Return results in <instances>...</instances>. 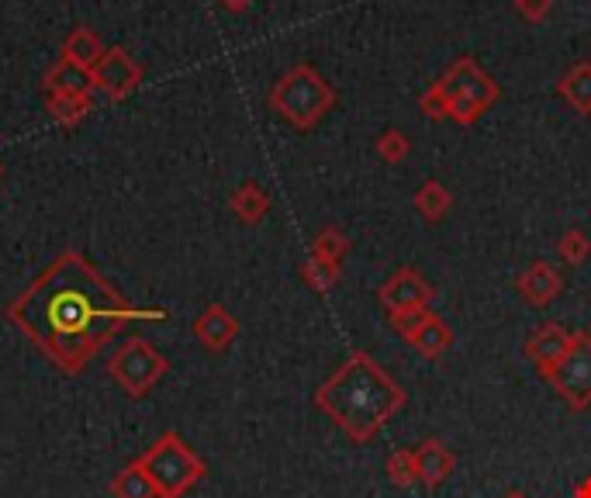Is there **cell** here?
I'll list each match as a JSON object with an SVG mask.
<instances>
[{"label":"cell","instance_id":"cell-9","mask_svg":"<svg viewBox=\"0 0 591 498\" xmlns=\"http://www.w3.org/2000/svg\"><path fill=\"white\" fill-rule=\"evenodd\" d=\"M90 74H93V87L104 90L111 101H125L129 93L138 87V80H142L138 63L125 49H108L101 56V63L90 69Z\"/></svg>","mask_w":591,"mask_h":498},{"label":"cell","instance_id":"cell-2","mask_svg":"<svg viewBox=\"0 0 591 498\" xmlns=\"http://www.w3.org/2000/svg\"><path fill=\"white\" fill-rule=\"evenodd\" d=\"M405 388L377 364L367 350H353L339 370L315 391V406L333 419L353 443H370L405 409Z\"/></svg>","mask_w":591,"mask_h":498},{"label":"cell","instance_id":"cell-1","mask_svg":"<svg viewBox=\"0 0 591 498\" xmlns=\"http://www.w3.org/2000/svg\"><path fill=\"white\" fill-rule=\"evenodd\" d=\"M4 316L63 374H80L129 322L167 319V312L129 305L77 250H66L53 267H45L32 288L8 305Z\"/></svg>","mask_w":591,"mask_h":498},{"label":"cell","instance_id":"cell-14","mask_svg":"<svg viewBox=\"0 0 591 498\" xmlns=\"http://www.w3.org/2000/svg\"><path fill=\"white\" fill-rule=\"evenodd\" d=\"M557 93L571 104L578 114H591V63H575L557 84Z\"/></svg>","mask_w":591,"mask_h":498},{"label":"cell","instance_id":"cell-8","mask_svg":"<svg viewBox=\"0 0 591 498\" xmlns=\"http://www.w3.org/2000/svg\"><path fill=\"white\" fill-rule=\"evenodd\" d=\"M377 298H381L384 312L394 316V312H409V308L430 305V301L436 298V288L422 277V270H415V267H398V270L381 284Z\"/></svg>","mask_w":591,"mask_h":498},{"label":"cell","instance_id":"cell-27","mask_svg":"<svg viewBox=\"0 0 591 498\" xmlns=\"http://www.w3.org/2000/svg\"><path fill=\"white\" fill-rule=\"evenodd\" d=\"M409 153H412V139L405 132L388 129L381 139H377V156L384 163H401V159H409Z\"/></svg>","mask_w":591,"mask_h":498},{"label":"cell","instance_id":"cell-16","mask_svg":"<svg viewBox=\"0 0 591 498\" xmlns=\"http://www.w3.org/2000/svg\"><path fill=\"white\" fill-rule=\"evenodd\" d=\"M409 346L419 350L425 361H436V357H443V353L454 346V329L446 325L439 316H433L430 322H425V325L415 332V340H412Z\"/></svg>","mask_w":591,"mask_h":498},{"label":"cell","instance_id":"cell-10","mask_svg":"<svg viewBox=\"0 0 591 498\" xmlns=\"http://www.w3.org/2000/svg\"><path fill=\"white\" fill-rule=\"evenodd\" d=\"M571 340H575L571 329H564L560 322H543L539 329H533L523 353L539 374H547L557 361H564V353L571 350Z\"/></svg>","mask_w":591,"mask_h":498},{"label":"cell","instance_id":"cell-26","mask_svg":"<svg viewBox=\"0 0 591 498\" xmlns=\"http://www.w3.org/2000/svg\"><path fill=\"white\" fill-rule=\"evenodd\" d=\"M433 319V308L430 305H422V308H409V312H394V316H388V322H391V329L398 332L401 340L405 343H412L415 340V332Z\"/></svg>","mask_w":591,"mask_h":498},{"label":"cell","instance_id":"cell-22","mask_svg":"<svg viewBox=\"0 0 591 498\" xmlns=\"http://www.w3.org/2000/svg\"><path fill=\"white\" fill-rule=\"evenodd\" d=\"M90 111V93H53L49 98V114L59 125H77Z\"/></svg>","mask_w":591,"mask_h":498},{"label":"cell","instance_id":"cell-17","mask_svg":"<svg viewBox=\"0 0 591 498\" xmlns=\"http://www.w3.org/2000/svg\"><path fill=\"white\" fill-rule=\"evenodd\" d=\"M45 84H49L53 93H90L93 90V74L77 63H69V59H59L53 69H49V77H45Z\"/></svg>","mask_w":591,"mask_h":498},{"label":"cell","instance_id":"cell-18","mask_svg":"<svg viewBox=\"0 0 591 498\" xmlns=\"http://www.w3.org/2000/svg\"><path fill=\"white\" fill-rule=\"evenodd\" d=\"M412 204H415V211L425 219V222H439L446 211L454 208V195L446 191V184H439V180H425L419 191H415V198H412Z\"/></svg>","mask_w":591,"mask_h":498},{"label":"cell","instance_id":"cell-30","mask_svg":"<svg viewBox=\"0 0 591 498\" xmlns=\"http://www.w3.org/2000/svg\"><path fill=\"white\" fill-rule=\"evenodd\" d=\"M222 4H225V8H232V11H243V8L249 4V0H222Z\"/></svg>","mask_w":591,"mask_h":498},{"label":"cell","instance_id":"cell-11","mask_svg":"<svg viewBox=\"0 0 591 498\" xmlns=\"http://www.w3.org/2000/svg\"><path fill=\"white\" fill-rule=\"evenodd\" d=\"M194 336L204 350L225 353L235 343V336H239V319H235L225 305H208L194 319Z\"/></svg>","mask_w":591,"mask_h":498},{"label":"cell","instance_id":"cell-25","mask_svg":"<svg viewBox=\"0 0 591 498\" xmlns=\"http://www.w3.org/2000/svg\"><path fill=\"white\" fill-rule=\"evenodd\" d=\"M557 253H560V259L567 267H581L584 259L591 256V240L581 229H567L560 235V243H557Z\"/></svg>","mask_w":591,"mask_h":498},{"label":"cell","instance_id":"cell-5","mask_svg":"<svg viewBox=\"0 0 591 498\" xmlns=\"http://www.w3.org/2000/svg\"><path fill=\"white\" fill-rule=\"evenodd\" d=\"M439 93L450 101V118L457 125H475L478 118L502 98V87L494 84L488 69L478 66L475 56H460L446 74L436 80Z\"/></svg>","mask_w":591,"mask_h":498},{"label":"cell","instance_id":"cell-15","mask_svg":"<svg viewBox=\"0 0 591 498\" xmlns=\"http://www.w3.org/2000/svg\"><path fill=\"white\" fill-rule=\"evenodd\" d=\"M232 215L239 219V222H246V225H259L267 219V211H270V195L264 191L259 184H243L239 191L232 195Z\"/></svg>","mask_w":591,"mask_h":498},{"label":"cell","instance_id":"cell-33","mask_svg":"<svg viewBox=\"0 0 591 498\" xmlns=\"http://www.w3.org/2000/svg\"><path fill=\"white\" fill-rule=\"evenodd\" d=\"M0 174H4V166H0Z\"/></svg>","mask_w":591,"mask_h":498},{"label":"cell","instance_id":"cell-29","mask_svg":"<svg viewBox=\"0 0 591 498\" xmlns=\"http://www.w3.org/2000/svg\"><path fill=\"white\" fill-rule=\"evenodd\" d=\"M515 11L523 14L526 21H533V25H539V21L550 18L554 0H515Z\"/></svg>","mask_w":591,"mask_h":498},{"label":"cell","instance_id":"cell-12","mask_svg":"<svg viewBox=\"0 0 591 498\" xmlns=\"http://www.w3.org/2000/svg\"><path fill=\"white\" fill-rule=\"evenodd\" d=\"M515 288H518V295H523L526 305L543 308L564 291V277L554 264H547V259H536V264H529L523 274L515 277Z\"/></svg>","mask_w":591,"mask_h":498},{"label":"cell","instance_id":"cell-28","mask_svg":"<svg viewBox=\"0 0 591 498\" xmlns=\"http://www.w3.org/2000/svg\"><path fill=\"white\" fill-rule=\"evenodd\" d=\"M419 111L430 118V122H443V118H450V101H446L443 93L436 90V84H433V87L419 98Z\"/></svg>","mask_w":591,"mask_h":498},{"label":"cell","instance_id":"cell-32","mask_svg":"<svg viewBox=\"0 0 591 498\" xmlns=\"http://www.w3.org/2000/svg\"><path fill=\"white\" fill-rule=\"evenodd\" d=\"M505 498H526V495H523V491H509Z\"/></svg>","mask_w":591,"mask_h":498},{"label":"cell","instance_id":"cell-24","mask_svg":"<svg viewBox=\"0 0 591 498\" xmlns=\"http://www.w3.org/2000/svg\"><path fill=\"white\" fill-rule=\"evenodd\" d=\"M388 478L398 488H412L419 485V461H415V450H394L388 457Z\"/></svg>","mask_w":591,"mask_h":498},{"label":"cell","instance_id":"cell-31","mask_svg":"<svg viewBox=\"0 0 591 498\" xmlns=\"http://www.w3.org/2000/svg\"><path fill=\"white\" fill-rule=\"evenodd\" d=\"M578 498H591V482H584V485L578 488Z\"/></svg>","mask_w":591,"mask_h":498},{"label":"cell","instance_id":"cell-7","mask_svg":"<svg viewBox=\"0 0 591 498\" xmlns=\"http://www.w3.org/2000/svg\"><path fill=\"white\" fill-rule=\"evenodd\" d=\"M543 377H547V385L575 412H584L591 406V336L588 332H575L571 350L564 353V361H557Z\"/></svg>","mask_w":591,"mask_h":498},{"label":"cell","instance_id":"cell-20","mask_svg":"<svg viewBox=\"0 0 591 498\" xmlns=\"http://www.w3.org/2000/svg\"><path fill=\"white\" fill-rule=\"evenodd\" d=\"M111 495L114 498H159L153 482H149V474L142 471L138 461L125 464L122 471L114 474V478H111Z\"/></svg>","mask_w":591,"mask_h":498},{"label":"cell","instance_id":"cell-4","mask_svg":"<svg viewBox=\"0 0 591 498\" xmlns=\"http://www.w3.org/2000/svg\"><path fill=\"white\" fill-rule=\"evenodd\" d=\"M138 464L149 474L159 498H183L194 485H201L208 474V464L174 430L163 433L146 454L138 457Z\"/></svg>","mask_w":591,"mask_h":498},{"label":"cell","instance_id":"cell-19","mask_svg":"<svg viewBox=\"0 0 591 498\" xmlns=\"http://www.w3.org/2000/svg\"><path fill=\"white\" fill-rule=\"evenodd\" d=\"M101 56H104V45H101V38L93 35L90 29H77L74 35L63 42V59L77 63L83 69H93V66L101 63Z\"/></svg>","mask_w":591,"mask_h":498},{"label":"cell","instance_id":"cell-3","mask_svg":"<svg viewBox=\"0 0 591 498\" xmlns=\"http://www.w3.org/2000/svg\"><path fill=\"white\" fill-rule=\"evenodd\" d=\"M333 104H336L333 84L309 63L291 66L270 90V108L283 118V122L301 132L315 129L322 118L333 111Z\"/></svg>","mask_w":591,"mask_h":498},{"label":"cell","instance_id":"cell-13","mask_svg":"<svg viewBox=\"0 0 591 498\" xmlns=\"http://www.w3.org/2000/svg\"><path fill=\"white\" fill-rule=\"evenodd\" d=\"M415 461H419V482L425 488H439L446 478L454 474L457 467V457H454V450L446 446L443 440H425L419 450H415Z\"/></svg>","mask_w":591,"mask_h":498},{"label":"cell","instance_id":"cell-21","mask_svg":"<svg viewBox=\"0 0 591 498\" xmlns=\"http://www.w3.org/2000/svg\"><path fill=\"white\" fill-rule=\"evenodd\" d=\"M339 264H333V259H325V256H315L309 253V259H304V267H301V277L304 284L315 291V295H328L339 284Z\"/></svg>","mask_w":591,"mask_h":498},{"label":"cell","instance_id":"cell-6","mask_svg":"<svg viewBox=\"0 0 591 498\" xmlns=\"http://www.w3.org/2000/svg\"><path fill=\"white\" fill-rule=\"evenodd\" d=\"M108 374L114 377V385L122 388L129 398H146L163 377L170 374V361L163 357L149 340L132 336L111 353Z\"/></svg>","mask_w":591,"mask_h":498},{"label":"cell","instance_id":"cell-23","mask_svg":"<svg viewBox=\"0 0 591 498\" xmlns=\"http://www.w3.org/2000/svg\"><path fill=\"white\" fill-rule=\"evenodd\" d=\"M312 253L315 256H325V259H333V264L343 267V259L349 253V235L336 225H325L319 235H315V243H312Z\"/></svg>","mask_w":591,"mask_h":498}]
</instances>
